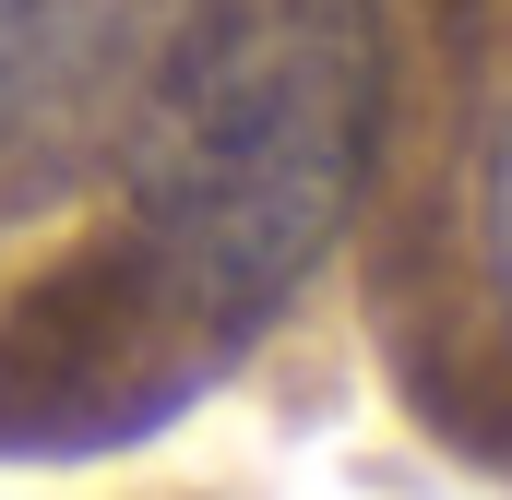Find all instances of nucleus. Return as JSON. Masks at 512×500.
I'll return each mask as SVG.
<instances>
[{
    "label": "nucleus",
    "mask_w": 512,
    "mask_h": 500,
    "mask_svg": "<svg viewBox=\"0 0 512 500\" xmlns=\"http://www.w3.org/2000/svg\"><path fill=\"white\" fill-rule=\"evenodd\" d=\"M477 262H489V310L512 346V96L489 108V155H477Z\"/></svg>",
    "instance_id": "obj_3"
},
{
    "label": "nucleus",
    "mask_w": 512,
    "mask_h": 500,
    "mask_svg": "<svg viewBox=\"0 0 512 500\" xmlns=\"http://www.w3.org/2000/svg\"><path fill=\"white\" fill-rule=\"evenodd\" d=\"M167 60V0H0V179L60 167Z\"/></svg>",
    "instance_id": "obj_2"
},
{
    "label": "nucleus",
    "mask_w": 512,
    "mask_h": 500,
    "mask_svg": "<svg viewBox=\"0 0 512 500\" xmlns=\"http://www.w3.org/2000/svg\"><path fill=\"white\" fill-rule=\"evenodd\" d=\"M382 131L370 0H215L131 96V262L120 298L155 334L239 346L346 227Z\"/></svg>",
    "instance_id": "obj_1"
}]
</instances>
